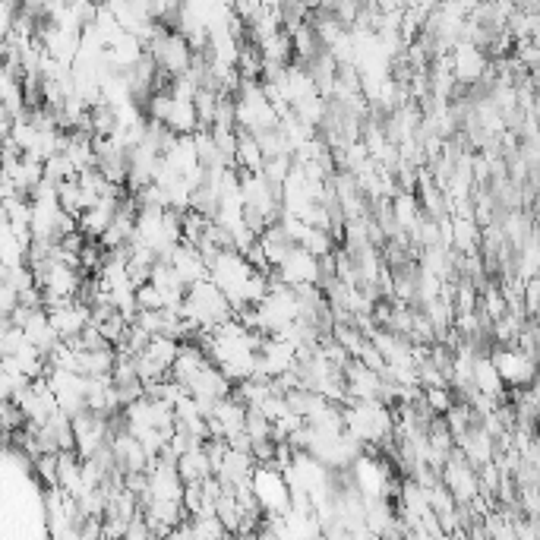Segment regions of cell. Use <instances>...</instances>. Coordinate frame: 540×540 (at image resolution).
<instances>
[{
	"instance_id": "1",
	"label": "cell",
	"mask_w": 540,
	"mask_h": 540,
	"mask_svg": "<svg viewBox=\"0 0 540 540\" xmlns=\"http://www.w3.org/2000/svg\"><path fill=\"white\" fill-rule=\"evenodd\" d=\"M45 316H48V323L57 332L60 342H73V338H79L89 329L92 307L73 297V300H60V304L45 307Z\"/></svg>"
},
{
	"instance_id": "2",
	"label": "cell",
	"mask_w": 540,
	"mask_h": 540,
	"mask_svg": "<svg viewBox=\"0 0 540 540\" xmlns=\"http://www.w3.org/2000/svg\"><path fill=\"white\" fill-rule=\"evenodd\" d=\"M275 269H278V278L285 282V288H294V291L297 288H313V282L319 278V259L310 256L307 250L291 247L288 256Z\"/></svg>"
},
{
	"instance_id": "3",
	"label": "cell",
	"mask_w": 540,
	"mask_h": 540,
	"mask_svg": "<svg viewBox=\"0 0 540 540\" xmlns=\"http://www.w3.org/2000/svg\"><path fill=\"white\" fill-rule=\"evenodd\" d=\"M493 367L499 373V383L509 386H528L534 379V357L531 351H518V348H503L496 351Z\"/></svg>"
},
{
	"instance_id": "4",
	"label": "cell",
	"mask_w": 540,
	"mask_h": 540,
	"mask_svg": "<svg viewBox=\"0 0 540 540\" xmlns=\"http://www.w3.org/2000/svg\"><path fill=\"white\" fill-rule=\"evenodd\" d=\"M449 64H452L449 76L455 79V83L471 86V83H477L480 76H487V57L474 42H458Z\"/></svg>"
},
{
	"instance_id": "5",
	"label": "cell",
	"mask_w": 540,
	"mask_h": 540,
	"mask_svg": "<svg viewBox=\"0 0 540 540\" xmlns=\"http://www.w3.org/2000/svg\"><path fill=\"white\" fill-rule=\"evenodd\" d=\"M168 266L174 269V275H177L187 288H190V285H199V282H209V263H206V256L199 253L193 244H180V247L168 256Z\"/></svg>"
},
{
	"instance_id": "6",
	"label": "cell",
	"mask_w": 540,
	"mask_h": 540,
	"mask_svg": "<svg viewBox=\"0 0 540 540\" xmlns=\"http://www.w3.org/2000/svg\"><path fill=\"white\" fill-rule=\"evenodd\" d=\"M471 383L480 395H487V398H496L499 389H503V383H499V373L493 367V360L490 357H474V364H471Z\"/></svg>"
}]
</instances>
